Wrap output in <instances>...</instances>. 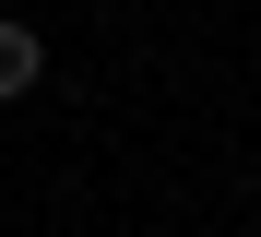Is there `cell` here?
<instances>
[{
    "instance_id": "1",
    "label": "cell",
    "mask_w": 261,
    "mask_h": 237,
    "mask_svg": "<svg viewBox=\"0 0 261 237\" xmlns=\"http://www.w3.org/2000/svg\"><path fill=\"white\" fill-rule=\"evenodd\" d=\"M36 71H48V36L0 12V95H36Z\"/></svg>"
}]
</instances>
